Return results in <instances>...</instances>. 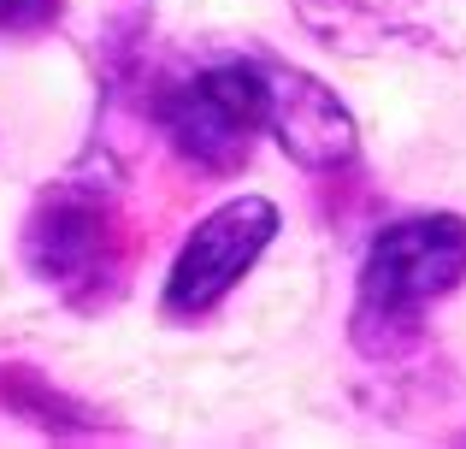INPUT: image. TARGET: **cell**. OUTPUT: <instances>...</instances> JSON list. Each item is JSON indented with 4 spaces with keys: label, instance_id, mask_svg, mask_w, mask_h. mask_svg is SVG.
Segmentation results:
<instances>
[{
    "label": "cell",
    "instance_id": "obj_1",
    "mask_svg": "<svg viewBox=\"0 0 466 449\" xmlns=\"http://www.w3.org/2000/svg\"><path fill=\"white\" fill-rule=\"evenodd\" d=\"M24 266L71 308H106L125 290V201L106 154H89L35 196Z\"/></svg>",
    "mask_w": 466,
    "mask_h": 449
},
{
    "label": "cell",
    "instance_id": "obj_2",
    "mask_svg": "<svg viewBox=\"0 0 466 449\" xmlns=\"http://www.w3.org/2000/svg\"><path fill=\"white\" fill-rule=\"evenodd\" d=\"M466 278V219L461 213H408L384 225L354 272L349 337L366 361H396L420 343V320Z\"/></svg>",
    "mask_w": 466,
    "mask_h": 449
},
{
    "label": "cell",
    "instance_id": "obj_3",
    "mask_svg": "<svg viewBox=\"0 0 466 449\" xmlns=\"http://www.w3.org/2000/svg\"><path fill=\"white\" fill-rule=\"evenodd\" d=\"M154 125L195 172H242L266 130V59H213L154 95Z\"/></svg>",
    "mask_w": 466,
    "mask_h": 449
},
{
    "label": "cell",
    "instance_id": "obj_4",
    "mask_svg": "<svg viewBox=\"0 0 466 449\" xmlns=\"http://www.w3.org/2000/svg\"><path fill=\"white\" fill-rule=\"evenodd\" d=\"M272 237H278V208L266 196H230L213 213H201L166 272V296H159L166 320H207L254 272V260L272 249Z\"/></svg>",
    "mask_w": 466,
    "mask_h": 449
},
{
    "label": "cell",
    "instance_id": "obj_5",
    "mask_svg": "<svg viewBox=\"0 0 466 449\" xmlns=\"http://www.w3.org/2000/svg\"><path fill=\"white\" fill-rule=\"evenodd\" d=\"M296 18L337 54L466 59V0H296Z\"/></svg>",
    "mask_w": 466,
    "mask_h": 449
},
{
    "label": "cell",
    "instance_id": "obj_6",
    "mask_svg": "<svg viewBox=\"0 0 466 449\" xmlns=\"http://www.w3.org/2000/svg\"><path fill=\"white\" fill-rule=\"evenodd\" d=\"M266 130L301 172H342L360 154V130L337 89L284 59H266Z\"/></svg>",
    "mask_w": 466,
    "mask_h": 449
},
{
    "label": "cell",
    "instance_id": "obj_7",
    "mask_svg": "<svg viewBox=\"0 0 466 449\" xmlns=\"http://www.w3.org/2000/svg\"><path fill=\"white\" fill-rule=\"evenodd\" d=\"M0 403H6L18 420L42 426V432H83L89 426V414H83L77 403H66L59 391H47L30 367H0Z\"/></svg>",
    "mask_w": 466,
    "mask_h": 449
},
{
    "label": "cell",
    "instance_id": "obj_8",
    "mask_svg": "<svg viewBox=\"0 0 466 449\" xmlns=\"http://www.w3.org/2000/svg\"><path fill=\"white\" fill-rule=\"evenodd\" d=\"M66 0H0V36H42L59 24Z\"/></svg>",
    "mask_w": 466,
    "mask_h": 449
}]
</instances>
